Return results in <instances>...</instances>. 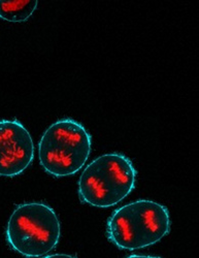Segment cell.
Returning <instances> with one entry per match:
<instances>
[{
    "label": "cell",
    "mask_w": 199,
    "mask_h": 258,
    "mask_svg": "<svg viewBox=\"0 0 199 258\" xmlns=\"http://www.w3.org/2000/svg\"><path fill=\"white\" fill-rule=\"evenodd\" d=\"M126 258H162L159 256H150V255H130Z\"/></svg>",
    "instance_id": "obj_8"
},
{
    "label": "cell",
    "mask_w": 199,
    "mask_h": 258,
    "mask_svg": "<svg viewBox=\"0 0 199 258\" xmlns=\"http://www.w3.org/2000/svg\"><path fill=\"white\" fill-rule=\"evenodd\" d=\"M91 145V136L81 123L61 119L43 133L38 144L39 162L54 177L75 175L89 158Z\"/></svg>",
    "instance_id": "obj_3"
},
{
    "label": "cell",
    "mask_w": 199,
    "mask_h": 258,
    "mask_svg": "<svg viewBox=\"0 0 199 258\" xmlns=\"http://www.w3.org/2000/svg\"><path fill=\"white\" fill-rule=\"evenodd\" d=\"M170 230L166 207L141 200L117 209L106 225L108 240L120 249L138 250L161 241Z\"/></svg>",
    "instance_id": "obj_1"
},
{
    "label": "cell",
    "mask_w": 199,
    "mask_h": 258,
    "mask_svg": "<svg viewBox=\"0 0 199 258\" xmlns=\"http://www.w3.org/2000/svg\"><path fill=\"white\" fill-rule=\"evenodd\" d=\"M37 4V0H0V18L10 22H24L32 16Z\"/></svg>",
    "instance_id": "obj_6"
},
{
    "label": "cell",
    "mask_w": 199,
    "mask_h": 258,
    "mask_svg": "<svg viewBox=\"0 0 199 258\" xmlns=\"http://www.w3.org/2000/svg\"><path fill=\"white\" fill-rule=\"evenodd\" d=\"M60 222L55 211L42 203H28L15 209L7 226V241L21 255L41 257L60 239Z\"/></svg>",
    "instance_id": "obj_4"
},
{
    "label": "cell",
    "mask_w": 199,
    "mask_h": 258,
    "mask_svg": "<svg viewBox=\"0 0 199 258\" xmlns=\"http://www.w3.org/2000/svg\"><path fill=\"white\" fill-rule=\"evenodd\" d=\"M33 158L34 145L25 126L17 120H0V176H19Z\"/></svg>",
    "instance_id": "obj_5"
},
{
    "label": "cell",
    "mask_w": 199,
    "mask_h": 258,
    "mask_svg": "<svg viewBox=\"0 0 199 258\" xmlns=\"http://www.w3.org/2000/svg\"><path fill=\"white\" fill-rule=\"evenodd\" d=\"M43 258H77V257L69 254H52V255L45 256Z\"/></svg>",
    "instance_id": "obj_7"
},
{
    "label": "cell",
    "mask_w": 199,
    "mask_h": 258,
    "mask_svg": "<svg viewBox=\"0 0 199 258\" xmlns=\"http://www.w3.org/2000/svg\"><path fill=\"white\" fill-rule=\"evenodd\" d=\"M137 170L123 154L109 153L88 164L79 180L83 203L96 208L114 207L135 189Z\"/></svg>",
    "instance_id": "obj_2"
}]
</instances>
